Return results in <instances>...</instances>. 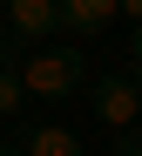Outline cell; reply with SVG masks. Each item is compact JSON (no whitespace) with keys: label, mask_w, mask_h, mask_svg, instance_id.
<instances>
[{"label":"cell","mask_w":142,"mask_h":156,"mask_svg":"<svg viewBox=\"0 0 142 156\" xmlns=\"http://www.w3.org/2000/svg\"><path fill=\"white\" fill-rule=\"evenodd\" d=\"M14 75H20V95L68 102L81 82H88V61H81V48H27V55L14 61Z\"/></svg>","instance_id":"cell-1"},{"label":"cell","mask_w":142,"mask_h":156,"mask_svg":"<svg viewBox=\"0 0 142 156\" xmlns=\"http://www.w3.org/2000/svg\"><path fill=\"white\" fill-rule=\"evenodd\" d=\"M95 122H102L115 143L142 129V88L129 82V75H102V82H95Z\"/></svg>","instance_id":"cell-2"},{"label":"cell","mask_w":142,"mask_h":156,"mask_svg":"<svg viewBox=\"0 0 142 156\" xmlns=\"http://www.w3.org/2000/svg\"><path fill=\"white\" fill-rule=\"evenodd\" d=\"M0 14H7V34L14 48H41L54 27H61V14H54V0H0Z\"/></svg>","instance_id":"cell-3"},{"label":"cell","mask_w":142,"mask_h":156,"mask_svg":"<svg viewBox=\"0 0 142 156\" xmlns=\"http://www.w3.org/2000/svg\"><path fill=\"white\" fill-rule=\"evenodd\" d=\"M14 156H88V143H81L68 122H20Z\"/></svg>","instance_id":"cell-4"},{"label":"cell","mask_w":142,"mask_h":156,"mask_svg":"<svg viewBox=\"0 0 142 156\" xmlns=\"http://www.w3.org/2000/svg\"><path fill=\"white\" fill-rule=\"evenodd\" d=\"M54 14H61V27L74 34V41H95V34H108L115 27V0H54Z\"/></svg>","instance_id":"cell-5"},{"label":"cell","mask_w":142,"mask_h":156,"mask_svg":"<svg viewBox=\"0 0 142 156\" xmlns=\"http://www.w3.org/2000/svg\"><path fill=\"white\" fill-rule=\"evenodd\" d=\"M14 61H20V48L0 34V122H20V109H27V95H20V75H14Z\"/></svg>","instance_id":"cell-6"},{"label":"cell","mask_w":142,"mask_h":156,"mask_svg":"<svg viewBox=\"0 0 142 156\" xmlns=\"http://www.w3.org/2000/svg\"><path fill=\"white\" fill-rule=\"evenodd\" d=\"M115 14H122V20H135V34H142V0H115Z\"/></svg>","instance_id":"cell-7"},{"label":"cell","mask_w":142,"mask_h":156,"mask_svg":"<svg viewBox=\"0 0 142 156\" xmlns=\"http://www.w3.org/2000/svg\"><path fill=\"white\" fill-rule=\"evenodd\" d=\"M129 82L142 88V34H135V48H129Z\"/></svg>","instance_id":"cell-8"},{"label":"cell","mask_w":142,"mask_h":156,"mask_svg":"<svg viewBox=\"0 0 142 156\" xmlns=\"http://www.w3.org/2000/svg\"><path fill=\"white\" fill-rule=\"evenodd\" d=\"M0 156H14V149H0Z\"/></svg>","instance_id":"cell-9"}]
</instances>
